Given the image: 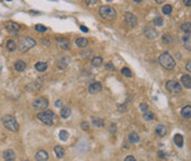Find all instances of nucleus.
<instances>
[{"label": "nucleus", "mask_w": 191, "mask_h": 161, "mask_svg": "<svg viewBox=\"0 0 191 161\" xmlns=\"http://www.w3.org/2000/svg\"><path fill=\"white\" fill-rule=\"evenodd\" d=\"M71 114V107H68V106H64V107H62V109H60V116L63 117V118H68Z\"/></svg>", "instance_id": "nucleus-19"}, {"label": "nucleus", "mask_w": 191, "mask_h": 161, "mask_svg": "<svg viewBox=\"0 0 191 161\" xmlns=\"http://www.w3.org/2000/svg\"><path fill=\"white\" fill-rule=\"evenodd\" d=\"M63 105V101L62 100H57L55 102V106H57V107H60V106Z\"/></svg>", "instance_id": "nucleus-43"}, {"label": "nucleus", "mask_w": 191, "mask_h": 161, "mask_svg": "<svg viewBox=\"0 0 191 161\" xmlns=\"http://www.w3.org/2000/svg\"><path fill=\"white\" fill-rule=\"evenodd\" d=\"M2 124L10 132L16 133V132L19 130V124H18L16 120L12 115H5V116L2 117Z\"/></svg>", "instance_id": "nucleus-3"}, {"label": "nucleus", "mask_w": 191, "mask_h": 161, "mask_svg": "<svg viewBox=\"0 0 191 161\" xmlns=\"http://www.w3.org/2000/svg\"><path fill=\"white\" fill-rule=\"evenodd\" d=\"M158 61L162 66L164 67V68H166V69H168V70H173L176 66L175 59L169 54H167V53H164V54H162V55L159 56Z\"/></svg>", "instance_id": "nucleus-2"}, {"label": "nucleus", "mask_w": 191, "mask_h": 161, "mask_svg": "<svg viewBox=\"0 0 191 161\" xmlns=\"http://www.w3.org/2000/svg\"><path fill=\"white\" fill-rule=\"evenodd\" d=\"M35 69L40 72H43L47 69V64L46 62H43V61H38L35 64Z\"/></svg>", "instance_id": "nucleus-22"}, {"label": "nucleus", "mask_w": 191, "mask_h": 161, "mask_svg": "<svg viewBox=\"0 0 191 161\" xmlns=\"http://www.w3.org/2000/svg\"><path fill=\"white\" fill-rule=\"evenodd\" d=\"M27 68V64L23 60H18L14 62V69L16 71H23Z\"/></svg>", "instance_id": "nucleus-17"}, {"label": "nucleus", "mask_w": 191, "mask_h": 161, "mask_svg": "<svg viewBox=\"0 0 191 161\" xmlns=\"http://www.w3.org/2000/svg\"><path fill=\"white\" fill-rule=\"evenodd\" d=\"M182 42H183V46H185V48L188 50H191V34L185 36V37L182 39Z\"/></svg>", "instance_id": "nucleus-21"}, {"label": "nucleus", "mask_w": 191, "mask_h": 161, "mask_svg": "<svg viewBox=\"0 0 191 161\" xmlns=\"http://www.w3.org/2000/svg\"><path fill=\"white\" fill-rule=\"evenodd\" d=\"M35 44H36L35 39H33L32 37H29V36H25V37H23L20 41V43H19V50H20V52L24 53V52L29 50L30 48H32Z\"/></svg>", "instance_id": "nucleus-5"}, {"label": "nucleus", "mask_w": 191, "mask_h": 161, "mask_svg": "<svg viewBox=\"0 0 191 161\" xmlns=\"http://www.w3.org/2000/svg\"><path fill=\"white\" fill-rule=\"evenodd\" d=\"M110 132H111V133H115V132H116V125H115V124H111V126H110Z\"/></svg>", "instance_id": "nucleus-39"}, {"label": "nucleus", "mask_w": 191, "mask_h": 161, "mask_svg": "<svg viewBox=\"0 0 191 161\" xmlns=\"http://www.w3.org/2000/svg\"><path fill=\"white\" fill-rule=\"evenodd\" d=\"M60 139L63 141H66L68 139V133L66 130H60Z\"/></svg>", "instance_id": "nucleus-32"}, {"label": "nucleus", "mask_w": 191, "mask_h": 161, "mask_svg": "<svg viewBox=\"0 0 191 161\" xmlns=\"http://www.w3.org/2000/svg\"><path fill=\"white\" fill-rule=\"evenodd\" d=\"M124 19H125V22L126 24L130 26V28H134V26H136L137 24V18L131 13V12H126L125 16H124Z\"/></svg>", "instance_id": "nucleus-8"}, {"label": "nucleus", "mask_w": 191, "mask_h": 161, "mask_svg": "<svg viewBox=\"0 0 191 161\" xmlns=\"http://www.w3.org/2000/svg\"><path fill=\"white\" fill-rule=\"evenodd\" d=\"M140 110L143 112V113H145V112H148L149 111V107H148L147 104H145V103H142L141 105H140Z\"/></svg>", "instance_id": "nucleus-35"}, {"label": "nucleus", "mask_w": 191, "mask_h": 161, "mask_svg": "<svg viewBox=\"0 0 191 161\" xmlns=\"http://www.w3.org/2000/svg\"><path fill=\"white\" fill-rule=\"evenodd\" d=\"M56 44L62 50H69V46H71L69 41L67 39H64V37H60V39L58 37V39H56Z\"/></svg>", "instance_id": "nucleus-10"}, {"label": "nucleus", "mask_w": 191, "mask_h": 161, "mask_svg": "<svg viewBox=\"0 0 191 161\" xmlns=\"http://www.w3.org/2000/svg\"><path fill=\"white\" fill-rule=\"evenodd\" d=\"M154 23H155V25H157V26H162L163 25V19L162 18H155V20H154Z\"/></svg>", "instance_id": "nucleus-36"}, {"label": "nucleus", "mask_w": 191, "mask_h": 161, "mask_svg": "<svg viewBox=\"0 0 191 161\" xmlns=\"http://www.w3.org/2000/svg\"><path fill=\"white\" fill-rule=\"evenodd\" d=\"M186 69H187V71L191 72V59H190V60L187 61V64H186Z\"/></svg>", "instance_id": "nucleus-38"}, {"label": "nucleus", "mask_w": 191, "mask_h": 161, "mask_svg": "<svg viewBox=\"0 0 191 161\" xmlns=\"http://www.w3.org/2000/svg\"><path fill=\"white\" fill-rule=\"evenodd\" d=\"M3 159H5V161H14V159H16L14 151L11 149L5 150V152H3Z\"/></svg>", "instance_id": "nucleus-13"}, {"label": "nucleus", "mask_w": 191, "mask_h": 161, "mask_svg": "<svg viewBox=\"0 0 191 161\" xmlns=\"http://www.w3.org/2000/svg\"><path fill=\"white\" fill-rule=\"evenodd\" d=\"M35 30H36L38 32H40V33H44V32L46 31V28H45L44 25H42V24H36V25H35Z\"/></svg>", "instance_id": "nucleus-34"}, {"label": "nucleus", "mask_w": 191, "mask_h": 161, "mask_svg": "<svg viewBox=\"0 0 191 161\" xmlns=\"http://www.w3.org/2000/svg\"><path fill=\"white\" fill-rule=\"evenodd\" d=\"M180 29L182 32H185L187 34L191 33V22H185L180 25Z\"/></svg>", "instance_id": "nucleus-25"}, {"label": "nucleus", "mask_w": 191, "mask_h": 161, "mask_svg": "<svg viewBox=\"0 0 191 161\" xmlns=\"http://www.w3.org/2000/svg\"><path fill=\"white\" fill-rule=\"evenodd\" d=\"M129 139H130L131 143H138L140 141V136L136 133L133 132V133H131L129 135Z\"/></svg>", "instance_id": "nucleus-29"}, {"label": "nucleus", "mask_w": 191, "mask_h": 161, "mask_svg": "<svg viewBox=\"0 0 191 161\" xmlns=\"http://www.w3.org/2000/svg\"><path fill=\"white\" fill-rule=\"evenodd\" d=\"M32 106L35 110H45L49 106V101L45 98H38V99L33 101Z\"/></svg>", "instance_id": "nucleus-7"}, {"label": "nucleus", "mask_w": 191, "mask_h": 161, "mask_svg": "<svg viewBox=\"0 0 191 161\" xmlns=\"http://www.w3.org/2000/svg\"><path fill=\"white\" fill-rule=\"evenodd\" d=\"M102 62H103V59H102V57H100V56H94L92 58V60H91V64H92V66H94V67H100L102 65Z\"/></svg>", "instance_id": "nucleus-24"}, {"label": "nucleus", "mask_w": 191, "mask_h": 161, "mask_svg": "<svg viewBox=\"0 0 191 161\" xmlns=\"http://www.w3.org/2000/svg\"><path fill=\"white\" fill-rule=\"evenodd\" d=\"M7 48H8V50H10V52H14L16 50V44L14 43V41H12V39L8 41L7 42Z\"/></svg>", "instance_id": "nucleus-28"}, {"label": "nucleus", "mask_w": 191, "mask_h": 161, "mask_svg": "<svg viewBox=\"0 0 191 161\" xmlns=\"http://www.w3.org/2000/svg\"><path fill=\"white\" fill-rule=\"evenodd\" d=\"M81 128L84 130H87L88 129V123L87 122H82L81 123Z\"/></svg>", "instance_id": "nucleus-42"}, {"label": "nucleus", "mask_w": 191, "mask_h": 161, "mask_svg": "<svg viewBox=\"0 0 191 161\" xmlns=\"http://www.w3.org/2000/svg\"><path fill=\"white\" fill-rule=\"evenodd\" d=\"M5 29L8 30V32L9 33H12V34H16L19 31H20V25L16 22H12V21H9V22L5 23Z\"/></svg>", "instance_id": "nucleus-9"}, {"label": "nucleus", "mask_w": 191, "mask_h": 161, "mask_svg": "<svg viewBox=\"0 0 191 161\" xmlns=\"http://www.w3.org/2000/svg\"><path fill=\"white\" fill-rule=\"evenodd\" d=\"M124 161H136V159L133 156H127L125 159H124Z\"/></svg>", "instance_id": "nucleus-40"}, {"label": "nucleus", "mask_w": 191, "mask_h": 161, "mask_svg": "<svg viewBox=\"0 0 191 161\" xmlns=\"http://www.w3.org/2000/svg\"><path fill=\"white\" fill-rule=\"evenodd\" d=\"M183 3H185L186 6H191V1H190V0H185V1H183Z\"/></svg>", "instance_id": "nucleus-45"}, {"label": "nucleus", "mask_w": 191, "mask_h": 161, "mask_svg": "<svg viewBox=\"0 0 191 161\" xmlns=\"http://www.w3.org/2000/svg\"><path fill=\"white\" fill-rule=\"evenodd\" d=\"M144 120H145V121H153L154 114L151 111L145 112V113H144Z\"/></svg>", "instance_id": "nucleus-31"}, {"label": "nucleus", "mask_w": 191, "mask_h": 161, "mask_svg": "<svg viewBox=\"0 0 191 161\" xmlns=\"http://www.w3.org/2000/svg\"><path fill=\"white\" fill-rule=\"evenodd\" d=\"M173 11V7L170 6V5H165L163 7V12H164V14H167V16H169L170 13Z\"/></svg>", "instance_id": "nucleus-30"}, {"label": "nucleus", "mask_w": 191, "mask_h": 161, "mask_svg": "<svg viewBox=\"0 0 191 161\" xmlns=\"http://www.w3.org/2000/svg\"><path fill=\"white\" fill-rule=\"evenodd\" d=\"M35 159H36V161H47L49 160V155L44 150H38L35 155Z\"/></svg>", "instance_id": "nucleus-12"}, {"label": "nucleus", "mask_w": 191, "mask_h": 161, "mask_svg": "<svg viewBox=\"0 0 191 161\" xmlns=\"http://www.w3.org/2000/svg\"><path fill=\"white\" fill-rule=\"evenodd\" d=\"M76 45L78 46V47H81V48H84V47H86L88 45V41L87 39H84V37H80V39H76Z\"/></svg>", "instance_id": "nucleus-26"}, {"label": "nucleus", "mask_w": 191, "mask_h": 161, "mask_svg": "<svg viewBox=\"0 0 191 161\" xmlns=\"http://www.w3.org/2000/svg\"><path fill=\"white\" fill-rule=\"evenodd\" d=\"M36 117H38V121L42 122L43 124H46V125H53L54 124L55 114L49 110H45V111L38 113Z\"/></svg>", "instance_id": "nucleus-4"}, {"label": "nucleus", "mask_w": 191, "mask_h": 161, "mask_svg": "<svg viewBox=\"0 0 191 161\" xmlns=\"http://www.w3.org/2000/svg\"><path fill=\"white\" fill-rule=\"evenodd\" d=\"M102 89V86L100 82L98 81H96V82H92V84L89 86V92L91 93V94H96V93H99L100 91Z\"/></svg>", "instance_id": "nucleus-11"}, {"label": "nucleus", "mask_w": 191, "mask_h": 161, "mask_svg": "<svg viewBox=\"0 0 191 161\" xmlns=\"http://www.w3.org/2000/svg\"><path fill=\"white\" fill-rule=\"evenodd\" d=\"M163 42L166 44H169V43H171V37L169 35H163Z\"/></svg>", "instance_id": "nucleus-37"}, {"label": "nucleus", "mask_w": 191, "mask_h": 161, "mask_svg": "<svg viewBox=\"0 0 191 161\" xmlns=\"http://www.w3.org/2000/svg\"><path fill=\"white\" fill-rule=\"evenodd\" d=\"M92 125L98 128H101L104 126V122L101 118H92Z\"/></svg>", "instance_id": "nucleus-27"}, {"label": "nucleus", "mask_w": 191, "mask_h": 161, "mask_svg": "<svg viewBox=\"0 0 191 161\" xmlns=\"http://www.w3.org/2000/svg\"><path fill=\"white\" fill-rule=\"evenodd\" d=\"M105 67H107V69H109V70H111V71H114V70H115V68L112 66L111 64H107V65H105Z\"/></svg>", "instance_id": "nucleus-41"}, {"label": "nucleus", "mask_w": 191, "mask_h": 161, "mask_svg": "<svg viewBox=\"0 0 191 161\" xmlns=\"http://www.w3.org/2000/svg\"><path fill=\"white\" fill-rule=\"evenodd\" d=\"M181 115L185 118H190L191 117V106L187 105L181 110Z\"/></svg>", "instance_id": "nucleus-23"}, {"label": "nucleus", "mask_w": 191, "mask_h": 161, "mask_svg": "<svg viewBox=\"0 0 191 161\" xmlns=\"http://www.w3.org/2000/svg\"><path fill=\"white\" fill-rule=\"evenodd\" d=\"M174 141H175V145H177V147H179V148L183 146V137L180 134H176L174 137Z\"/></svg>", "instance_id": "nucleus-20"}, {"label": "nucleus", "mask_w": 191, "mask_h": 161, "mask_svg": "<svg viewBox=\"0 0 191 161\" xmlns=\"http://www.w3.org/2000/svg\"><path fill=\"white\" fill-rule=\"evenodd\" d=\"M166 88L167 90L171 92V93H180L181 92V86L180 84H178L177 81L174 80H169L166 82Z\"/></svg>", "instance_id": "nucleus-6"}, {"label": "nucleus", "mask_w": 191, "mask_h": 161, "mask_svg": "<svg viewBox=\"0 0 191 161\" xmlns=\"http://www.w3.org/2000/svg\"><path fill=\"white\" fill-rule=\"evenodd\" d=\"M23 161H29V160H23Z\"/></svg>", "instance_id": "nucleus-46"}, {"label": "nucleus", "mask_w": 191, "mask_h": 161, "mask_svg": "<svg viewBox=\"0 0 191 161\" xmlns=\"http://www.w3.org/2000/svg\"><path fill=\"white\" fill-rule=\"evenodd\" d=\"M181 84H183V87L187 88V89H191V77L189 75H185L182 76L180 79Z\"/></svg>", "instance_id": "nucleus-14"}, {"label": "nucleus", "mask_w": 191, "mask_h": 161, "mask_svg": "<svg viewBox=\"0 0 191 161\" xmlns=\"http://www.w3.org/2000/svg\"><path fill=\"white\" fill-rule=\"evenodd\" d=\"M54 152L57 158H64V156H65V149L62 146H55Z\"/></svg>", "instance_id": "nucleus-18"}, {"label": "nucleus", "mask_w": 191, "mask_h": 161, "mask_svg": "<svg viewBox=\"0 0 191 161\" xmlns=\"http://www.w3.org/2000/svg\"><path fill=\"white\" fill-rule=\"evenodd\" d=\"M80 30H81L82 32H86V33H87V32H89V30H88L87 26H84V25H81V26H80Z\"/></svg>", "instance_id": "nucleus-44"}, {"label": "nucleus", "mask_w": 191, "mask_h": 161, "mask_svg": "<svg viewBox=\"0 0 191 161\" xmlns=\"http://www.w3.org/2000/svg\"><path fill=\"white\" fill-rule=\"evenodd\" d=\"M167 132H168V129H167V127H166L165 125H163V124H159L158 126L156 127V134L158 135L159 137H164V136H166Z\"/></svg>", "instance_id": "nucleus-15"}, {"label": "nucleus", "mask_w": 191, "mask_h": 161, "mask_svg": "<svg viewBox=\"0 0 191 161\" xmlns=\"http://www.w3.org/2000/svg\"><path fill=\"white\" fill-rule=\"evenodd\" d=\"M121 73H122L123 76H125V77H132V71L129 68H122Z\"/></svg>", "instance_id": "nucleus-33"}, {"label": "nucleus", "mask_w": 191, "mask_h": 161, "mask_svg": "<svg viewBox=\"0 0 191 161\" xmlns=\"http://www.w3.org/2000/svg\"><path fill=\"white\" fill-rule=\"evenodd\" d=\"M99 13L102 19L107 20V21H113L116 18V11L112 7L110 6H102L99 9Z\"/></svg>", "instance_id": "nucleus-1"}, {"label": "nucleus", "mask_w": 191, "mask_h": 161, "mask_svg": "<svg viewBox=\"0 0 191 161\" xmlns=\"http://www.w3.org/2000/svg\"><path fill=\"white\" fill-rule=\"evenodd\" d=\"M145 35L147 36L148 39H154L157 37V35H158V33H157V31H155L154 29L152 28H148L145 30Z\"/></svg>", "instance_id": "nucleus-16"}]
</instances>
